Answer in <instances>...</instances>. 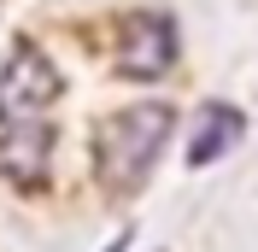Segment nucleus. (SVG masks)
I'll list each match as a JSON object with an SVG mask.
<instances>
[{
    "label": "nucleus",
    "instance_id": "obj_3",
    "mask_svg": "<svg viewBox=\"0 0 258 252\" xmlns=\"http://www.w3.org/2000/svg\"><path fill=\"white\" fill-rule=\"evenodd\" d=\"M59 100V71L35 47H18L0 71V117H41V106Z\"/></svg>",
    "mask_w": 258,
    "mask_h": 252
},
{
    "label": "nucleus",
    "instance_id": "obj_5",
    "mask_svg": "<svg viewBox=\"0 0 258 252\" xmlns=\"http://www.w3.org/2000/svg\"><path fill=\"white\" fill-rule=\"evenodd\" d=\"M241 129H246V117H241L235 106H211V111H206V123H200V135L188 141V164H194V170L217 164L229 147L241 141Z\"/></svg>",
    "mask_w": 258,
    "mask_h": 252
},
{
    "label": "nucleus",
    "instance_id": "obj_1",
    "mask_svg": "<svg viewBox=\"0 0 258 252\" xmlns=\"http://www.w3.org/2000/svg\"><path fill=\"white\" fill-rule=\"evenodd\" d=\"M170 129H176V106H159V100L117 111L112 123L100 129V141H94L100 182H106L112 194L141 188L147 170H153V158H159V153H164V141H170Z\"/></svg>",
    "mask_w": 258,
    "mask_h": 252
},
{
    "label": "nucleus",
    "instance_id": "obj_6",
    "mask_svg": "<svg viewBox=\"0 0 258 252\" xmlns=\"http://www.w3.org/2000/svg\"><path fill=\"white\" fill-rule=\"evenodd\" d=\"M123 246H129V235H123V240H112V246H106V252H123Z\"/></svg>",
    "mask_w": 258,
    "mask_h": 252
},
{
    "label": "nucleus",
    "instance_id": "obj_4",
    "mask_svg": "<svg viewBox=\"0 0 258 252\" xmlns=\"http://www.w3.org/2000/svg\"><path fill=\"white\" fill-rule=\"evenodd\" d=\"M47 153H53L47 117H0V176L6 182L35 188L47 176Z\"/></svg>",
    "mask_w": 258,
    "mask_h": 252
},
{
    "label": "nucleus",
    "instance_id": "obj_2",
    "mask_svg": "<svg viewBox=\"0 0 258 252\" xmlns=\"http://www.w3.org/2000/svg\"><path fill=\"white\" fill-rule=\"evenodd\" d=\"M117 65L135 82H159L176 65V18L170 12H135L117 30Z\"/></svg>",
    "mask_w": 258,
    "mask_h": 252
}]
</instances>
